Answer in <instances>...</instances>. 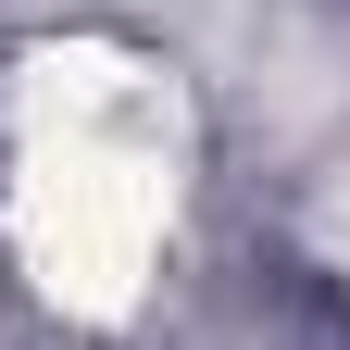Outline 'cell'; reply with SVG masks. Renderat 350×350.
Segmentation results:
<instances>
[{"instance_id": "obj_1", "label": "cell", "mask_w": 350, "mask_h": 350, "mask_svg": "<svg viewBox=\"0 0 350 350\" xmlns=\"http://www.w3.org/2000/svg\"><path fill=\"white\" fill-rule=\"evenodd\" d=\"M175 175H163V75L125 51H51L25 88V175H13V250L38 300L113 325L150 288Z\"/></svg>"}, {"instance_id": "obj_2", "label": "cell", "mask_w": 350, "mask_h": 350, "mask_svg": "<svg viewBox=\"0 0 350 350\" xmlns=\"http://www.w3.org/2000/svg\"><path fill=\"white\" fill-rule=\"evenodd\" d=\"M338 250H350V213H338Z\"/></svg>"}]
</instances>
